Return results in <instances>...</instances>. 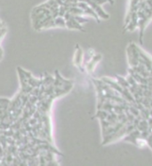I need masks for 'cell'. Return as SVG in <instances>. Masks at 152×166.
<instances>
[{"instance_id": "6da1fadb", "label": "cell", "mask_w": 152, "mask_h": 166, "mask_svg": "<svg viewBox=\"0 0 152 166\" xmlns=\"http://www.w3.org/2000/svg\"><path fill=\"white\" fill-rule=\"evenodd\" d=\"M82 58H83L82 50L79 48V46H77V51L75 53V57H74V63L77 67H80V65L82 63Z\"/></svg>"}, {"instance_id": "7a4b0ae2", "label": "cell", "mask_w": 152, "mask_h": 166, "mask_svg": "<svg viewBox=\"0 0 152 166\" xmlns=\"http://www.w3.org/2000/svg\"><path fill=\"white\" fill-rule=\"evenodd\" d=\"M54 27H58V28H66V21L64 19V17L62 16H56L54 18Z\"/></svg>"}, {"instance_id": "3957f363", "label": "cell", "mask_w": 152, "mask_h": 166, "mask_svg": "<svg viewBox=\"0 0 152 166\" xmlns=\"http://www.w3.org/2000/svg\"><path fill=\"white\" fill-rule=\"evenodd\" d=\"M10 103H11V100L0 98V110L7 111L8 108H9Z\"/></svg>"}]
</instances>
